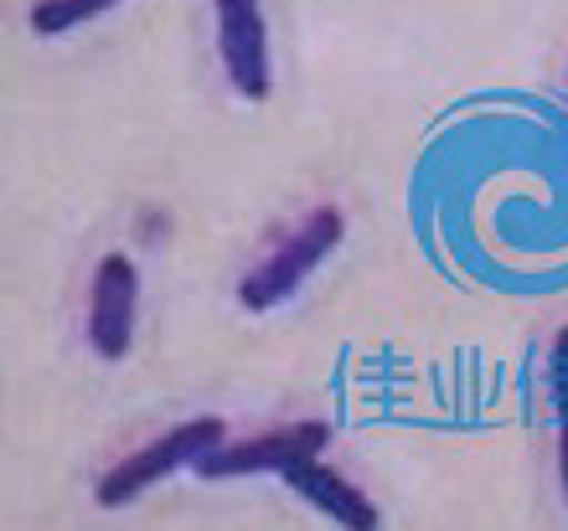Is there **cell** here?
I'll use <instances>...</instances> for the list:
<instances>
[{"instance_id":"cell-1","label":"cell","mask_w":568,"mask_h":531,"mask_svg":"<svg viewBox=\"0 0 568 531\" xmlns=\"http://www.w3.org/2000/svg\"><path fill=\"white\" fill-rule=\"evenodd\" d=\"M217 443H227L223 418H192V423L165 428L161 439H150L145 449L124 455L114 470L99 474V486H93V501L104 506V511H114V506H130L135 496H145L150 486H161L165 474L186 470V464H202V459H207Z\"/></svg>"},{"instance_id":"cell-2","label":"cell","mask_w":568,"mask_h":531,"mask_svg":"<svg viewBox=\"0 0 568 531\" xmlns=\"http://www.w3.org/2000/svg\"><path fill=\"white\" fill-rule=\"evenodd\" d=\"M342 233H346L342 212H336V207H315L311 217L300 222L295 233H290L280 248L270 253V258H258V264L248 268V279L239 284L243 310L264 315V310H274V305H284L300 284L311 279L315 268L326 264V253L342 243Z\"/></svg>"},{"instance_id":"cell-3","label":"cell","mask_w":568,"mask_h":531,"mask_svg":"<svg viewBox=\"0 0 568 531\" xmlns=\"http://www.w3.org/2000/svg\"><path fill=\"white\" fill-rule=\"evenodd\" d=\"M331 428L315 418V423H290V428H274V433H254L243 443H217L196 474L202 480H239V474H284L290 464L300 459H321L326 449Z\"/></svg>"},{"instance_id":"cell-4","label":"cell","mask_w":568,"mask_h":531,"mask_svg":"<svg viewBox=\"0 0 568 531\" xmlns=\"http://www.w3.org/2000/svg\"><path fill=\"white\" fill-rule=\"evenodd\" d=\"M135 305H140V268L130 264V253H104L89 289V346L104 361H120L135 346Z\"/></svg>"},{"instance_id":"cell-5","label":"cell","mask_w":568,"mask_h":531,"mask_svg":"<svg viewBox=\"0 0 568 531\" xmlns=\"http://www.w3.org/2000/svg\"><path fill=\"white\" fill-rule=\"evenodd\" d=\"M217 11V52H223L227 83L258 104L270 99V27H264V6L258 0H212Z\"/></svg>"},{"instance_id":"cell-6","label":"cell","mask_w":568,"mask_h":531,"mask_svg":"<svg viewBox=\"0 0 568 531\" xmlns=\"http://www.w3.org/2000/svg\"><path fill=\"white\" fill-rule=\"evenodd\" d=\"M280 480L295 490L300 501H311L321 517L336 521L342 531H377L383 527L377 506L367 501L342 470H331V464H321V459H300V464H290Z\"/></svg>"},{"instance_id":"cell-7","label":"cell","mask_w":568,"mask_h":531,"mask_svg":"<svg viewBox=\"0 0 568 531\" xmlns=\"http://www.w3.org/2000/svg\"><path fill=\"white\" fill-rule=\"evenodd\" d=\"M109 6H120V0H37L27 21L37 37H62V31H73V27H83V21H93V16H104Z\"/></svg>"},{"instance_id":"cell-8","label":"cell","mask_w":568,"mask_h":531,"mask_svg":"<svg viewBox=\"0 0 568 531\" xmlns=\"http://www.w3.org/2000/svg\"><path fill=\"white\" fill-rule=\"evenodd\" d=\"M554 402H558V418L568 423V325L554 340Z\"/></svg>"},{"instance_id":"cell-9","label":"cell","mask_w":568,"mask_h":531,"mask_svg":"<svg viewBox=\"0 0 568 531\" xmlns=\"http://www.w3.org/2000/svg\"><path fill=\"white\" fill-rule=\"evenodd\" d=\"M558 474H564V496H568V423L558 433Z\"/></svg>"}]
</instances>
